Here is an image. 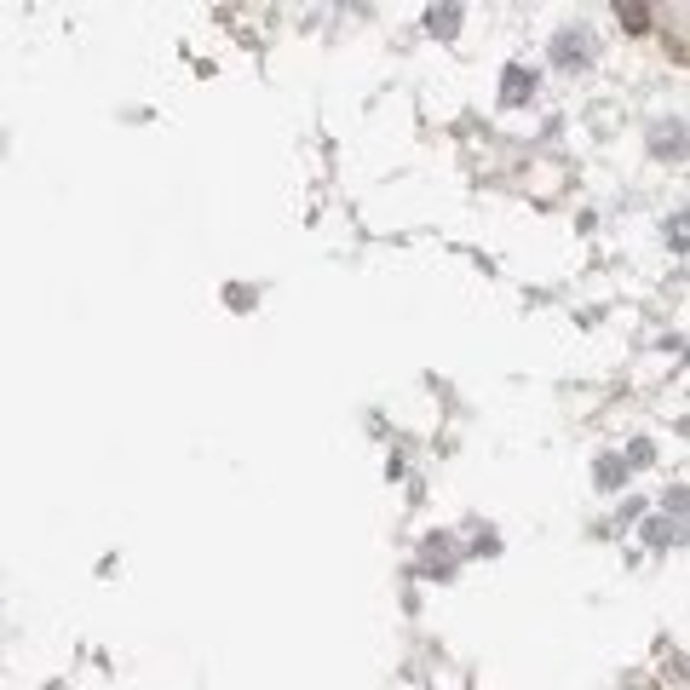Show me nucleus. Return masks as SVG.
I'll return each instance as SVG.
<instances>
[{
  "instance_id": "nucleus-2",
  "label": "nucleus",
  "mask_w": 690,
  "mask_h": 690,
  "mask_svg": "<svg viewBox=\"0 0 690 690\" xmlns=\"http://www.w3.org/2000/svg\"><path fill=\"white\" fill-rule=\"evenodd\" d=\"M529 92H535V69H518V64H512L501 75V104H524Z\"/></svg>"
},
{
  "instance_id": "nucleus-5",
  "label": "nucleus",
  "mask_w": 690,
  "mask_h": 690,
  "mask_svg": "<svg viewBox=\"0 0 690 690\" xmlns=\"http://www.w3.org/2000/svg\"><path fill=\"white\" fill-rule=\"evenodd\" d=\"M621 478H627V472H621V460H598V483H604V489H621Z\"/></svg>"
},
{
  "instance_id": "nucleus-1",
  "label": "nucleus",
  "mask_w": 690,
  "mask_h": 690,
  "mask_svg": "<svg viewBox=\"0 0 690 690\" xmlns=\"http://www.w3.org/2000/svg\"><path fill=\"white\" fill-rule=\"evenodd\" d=\"M552 58H558L564 69H587V64H593V41H587V35H575V29H564V35L552 41Z\"/></svg>"
},
{
  "instance_id": "nucleus-3",
  "label": "nucleus",
  "mask_w": 690,
  "mask_h": 690,
  "mask_svg": "<svg viewBox=\"0 0 690 690\" xmlns=\"http://www.w3.org/2000/svg\"><path fill=\"white\" fill-rule=\"evenodd\" d=\"M426 29L449 41V35H455V29H460V6H432V12H426Z\"/></svg>"
},
{
  "instance_id": "nucleus-4",
  "label": "nucleus",
  "mask_w": 690,
  "mask_h": 690,
  "mask_svg": "<svg viewBox=\"0 0 690 690\" xmlns=\"http://www.w3.org/2000/svg\"><path fill=\"white\" fill-rule=\"evenodd\" d=\"M616 18H621V29L644 35V29H650V6H633V0H627V6H616Z\"/></svg>"
}]
</instances>
